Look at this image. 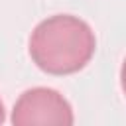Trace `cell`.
<instances>
[{
	"label": "cell",
	"mask_w": 126,
	"mask_h": 126,
	"mask_svg": "<svg viewBox=\"0 0 126 126\" xmlns=\"http://www.w3.org/2000/svg\"><path fill=\"white\" fill-rule=\"evenodd\" d=\"M94 32L85 20L71 14L45 18L30 35V57L49 75L81 71L94 55Z\"/></svg>",
	"instance_id": "obj_1"
},
{
	"label": "cell",
	"mask_w": 126,
	"mask_h": 126,
	"mask_svg": "<svg viewBox=\"0 0 126 126\" xmlns=\"http://www.w3.org/2000/svg\"><path fill=\"white\" fill-rule=\"evenodd\" d=\"M73 108L55 89L35 87L20 94L12 110L14 126H69L73 124Z\"/></svg>",
	"instance_id": "obj_2"
},
{
	"label": "cell",
	"mask_w": 126,
	"mask_h": 126,
	"mask_svg": "<svg viewBox=\"0 0 126 126\" xmlns=\"http://www.w3.org/2000/svg\"><path fill=\"white\" fill-rule=\"evenodd\" d=\"M120 85H122V91L126 94V59L122 63V69H120Z\"/></svg>",
	"instance_id": "obj_3"
},
{
	"label": "cell",
	"mask_w": 126,
	"mask_h": 126,
	"mask_svg": "<svg viewBox=\"0 0 126 126\" xmlns=\"http://www.w3.org/2000/svg\"><path fill=\"white\" fill-rule=\"evenodd\" d=\"M4 118H6V114H4V104H2V100H0V124L4 122Z\"/></svg>",
	"instance_id": "obj_4"
}]
</instances>
